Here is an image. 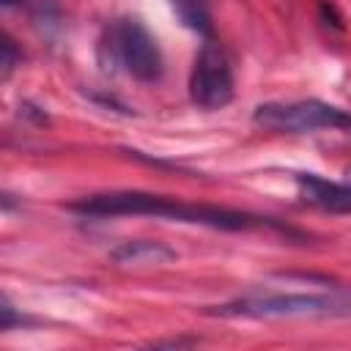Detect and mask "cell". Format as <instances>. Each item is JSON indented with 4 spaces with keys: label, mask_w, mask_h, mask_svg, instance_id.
<instances>
[{
    "label": "cell",
    "mask_w": 351,
    "mask_h": 351,
    "mask_svg": "<svg viewBox=\"0 0 351 351\" xmlns=\"http://www.w3.org/2000/svg\"><path fill=\"white\" fill-rule=\"evenodd\" d=\"M69 211L82 217H162L186 225H203L214 230H252V228H274L271 219H261L247 211L203 206V203H181L176 197L151 195V192H104L69 203Z\"/></svg>",
    "instance_id": "cell-1"
},
{
    "label": "cell",
    "mask_w": 351,
    "mask_h": 351,
    "mask_svg": "<svg viewBox=\"0 0 351 351\" xmlns=\"http://www.w3.org/2000/svg\"><path fill=\"white\" fill-rule=\"evenodd\" d=\"M222 318H348L351 296L340 293H269L244 296L208 310Z\"/></svg>",
    "instance_id": "cell-2"
},
{
    "label": "cell",
    "mask_w": 351,
    "mask_h": 351,
    "mask_svg": "<svg viewBox=\"0 0 351 351\" xmlns=\"http://www.w3.org/2000/svg\"><path fill=\"white\" fill-rule=\"evenodd\" d=\"M101 55H107V66H121L129 77L140 82H154L162 77L159 44L151 30L134 16H121L107 27Z\"/></svg>",
    "instance_id": "cell-3"
},
{
    "label": "cell",
    "mask_w": 351,
    "mask_h": 351,
    "mask_svg": "<svg viewBox=\"0 0 351 351\" xmlns=\"http://www.w3.org/2000/svg\"><path fill=\"white\" fill-rule=\"evenodd\" d=\"M252 121L271 132H315V129H351V112L318 101V99H302V101H266L258 104L252 112Z\"/></svg>",
    "instance_id": "cell-4"
},
{
    "label": "cell",
    "mask_w": 351,
    "mask_h": 351,
    "mask_svg": "<svg viewBox=\"0 0 351 351\" xmlns=\"http://www.w3.org/2000/svg\"><path fill=\"white\" fill-rule=\"evenodd\" d=\"M236 93L233 85V69L228 55L222 52L219 44L206 41L195 58L192 74H189V96L197 107L203 110H219L230 104Z\"/></svg>",
    "instance_id": "cell-5"
},
{
    "label": "cell",
    "mask_w": 351,
    "mask_h": 351,
    "mask_svg": "<svg viewBox=\"0 0 351 351\" xmlns=\"http://www.w3.org/2000/svg\"><path fill=\"white\" fill-rule=\"evenodd\" d=\"M296 186L304 203L321 211H329V214H351V184L329 181L315 173H299Z\"/></svg>",
    "instance_id": "cell-6"
},
{
    "label": "cell",
    "mask_w": 351,
    "mask_h": 351,
    "mask_svg": "<svg viewBox=\"0 0 351 351\" xmlns=\"http://www.w3.org/2000/svg\"><path fill=\"white\" fill-rule=\"evenodd\" d=\"M178 252L162 241H148V239H132L121 241L118 247L110 250V261L118 266H165L173 263Z\"/></svg>",
    "instance_id": "cell-7"
},
{
    "label": "cell",
    "mask_w": 351,
    "mask_h": 351,
    "mask_svg": "<svg viewBox=\"0 0 351 351\" xmlns=\"http://www.w3.org/2000/svg\"><path fill=\"white\" fill-rule=\"evenodd\" d=\"M176 14L181 16V22L186 27H192L195 33L211 36V14H208V0H170Z\"/></svg>",
    "instance_id": "cell-8"
},
{
    "label": "cell",
    "mask_w": 351,
    "mask_h": 351,
    "mask_svg": "<svg viewBox=\"0 0 351 351\" xmlns=\"http://www.w3.org/2000/svg\"><path fill=\"white\" fill-rule=\"evenodd\" d=\"M3 77H8L11 74V69H14V63H16V49H14V41L8 38V36H3Z\"/></svg>",
    "instance_id": "cell-9"
},
{
    "label": "cell",
    "mask_w": 351,
    "mask_h": 351,
    "mask_svg": "<svg viewBox=\"0 0 351 351\" xmlns=\"http://www.w3.org/2000/svg\"><path fill=\"white\" fill-rule=\"evenodd\" d=\"M16 321L22 324L25 318L14 313V307H11V302H8V299H3V307H0V326H3V329H11Z\"/></svg>",
    "instance_id": "cell-10"
},
{
    "label": "cell",
    "mask_w": 351,
    "mask_h": 351,
    "mask_svg": "<svg viewBox=\"0 0 351 351\" xmlns=\"http://www.w3.org/2000/svg\"><path fill=\"white\" fill-rule=\"evenodd\" d=\"M0 3H3V5H5V8H11V5H16V3H19V0H0Z\"/></svg>",
    "instance_id": "cell-11"
}]
</instances>
